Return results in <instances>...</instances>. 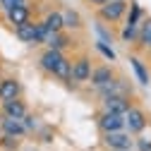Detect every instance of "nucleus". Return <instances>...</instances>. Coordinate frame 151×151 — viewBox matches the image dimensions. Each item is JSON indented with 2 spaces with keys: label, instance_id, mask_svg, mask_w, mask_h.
Masks as SVG:
<instances>
[{
  "label": "nucleus",
  "instance_id": "6ab92c4d",
  "mask_svg": "<svg viewBox=\"0 0 151 151\" xmlns=\"http://www.w3.org/2000/svg\"><path fill=\"white\" fill-rule=\"evenodd\" d=\"M149 41H151V17L142 19V24H139V36H137V43H139L144 50H146Z\"/></svg>",
  "mask_w": 151,
  "mask_h": 151
},
{
  "label": "nucleus",
  "instance_id": "412c9836",
  "mask_svg": "<svg viewBox=\"0 0 151 151\" xmlns=\"http://www.w3.org/2000/svg\"><path fill=\"white\" fill-rule=\"evenodd\" d=\"M120 36H122V41H125V43H132V41H137V36H139V24H137V27H134V24H125Z\"/></svg>",
  "mask_w": 151,
  "mask_h": 151
},
{
  "label": "nucleus",
  "instance_id": "bb28decb",
  "mask_svg": "<svg viewBox=\"0 0 151 151\" xmlns=\"http://www.w3.org/2000/svg\"><path fill=\"white\" fill-rule=\"evenodd\" d=\"M14 5H29V0H0V7L3 10H10Z\"/></svg>",
  "mask_w": 151,
  "mask_h": 151
},
{
  "label": "nucleus",
  "instance_id": "393cba45",
  "mask_svg": "<svg viewBox=\"0 0 151 151\" xmlns=\"http://www.w3.org/2000/svg\"><path fill=\"white\" fill-rule=\"evenodd\" d=\"M134 151H151V139H146V137L134 139Z\"/></svg>",
  "mask_w": 151,
  "mask_h": 151
},
{
  "label": "nucleus",
  "instance_id": "9b49d317",
  "mask_svg": "<svg viewBox=\"0 0 151 151\" xmlns=\"http://www.w3.org/2000/svg\"><path fill=\"white\" fill-rule=\"evenodd\" d=\"M0 110H3V115H7V118H17V120H22L27 113H29L22 99H12V101L0 103Z\"/></svg>",
  "mask_w": 151,
  "mask_h": 151
},
{
  "label": "nucleus",
  "instance_id": "0eeeda50",
  "mask_svg": "<svg viewBox=\"0 0 151 151\" xmlns=\"http://www.w3.org/2000/svg\"><path fill=\"white\" fill-rule=\"evenodd\" d=\"M129 106H132V103L127 101L125 93H106V96H103V110H113V113L125 115Z\"/></svg>",
  "mask_w": 151,
  "mask_h": 151
},
{
  "label": "nucleus",
  "instance_id": "39448f33",
  "mask_svg": "<svg viewBox=\"0 0 151 151\" xmlns=\"http://www.w3.org/2000/svg\"><path fill=\"white\" fill-rule=\"evenodd\" d=\"M91 72H93V65H91L89 55H79V58L72 60V82L74 84H86L91 79Z\"/></svg>",
  "mask_w": 151,
  "mask_h": 151
},
{
  "label": "nucleus",
  "instance_id": "4468645a",
  "mask_svg": "<svg viewBox=\"0 0 151 151\" xmlns=\"http://www.w3.org/2000/svg\"><path fill=\"white\" fill-rule=\"evenodd\" d=\"M14 36L19 39L22 43H34V46H39V41H36V22H24L19 27H14Z\"/></svg>",
  "mask_w": 151,
  "mask_h": 151
},
{
  "label": "nucleus",
  "instance_id": "7ed1b4c3",
  "mask_svg": "<svg viewBox=\"0 0 151 151\" xmlns=\"http://www.w3.org/2000/svg\"><path fill=\"white\" fill-rule=\"evenodd\" d=\"M103 146L110 149H134V134L127 129H115V132H103Z\"/></svg>",
  "mask_w": 151,
  "mask_h": 151
},
{
  "label": "nucleus",
  "instance_id": "aec40b11",
  "mask_svg": "<svg viewBox=\"0 0 151 151\" xmlns=\"http://www.w3.org/2000/svg\"><path fill=\"white\" fill-rule=\"evenodd\" d=\"M55 77L63 79V82H72V60L70 58L63 60V65L58 67V72H55Z\"/></svg>",
  "mask_w": 151,
  "mask_h": 151
},
{
  "label": "nucleus",
  "instance_id": "f3484780",
  "mask_svg": "<svg viewBox=\"0 0 151 151\" xmlns=\"http://www.w3.org/2000/svg\"><path fill=\"white\" fill-rule=\"evenodd\" d=\"M43 24H46L50 31H63V29H65V22H63V12H58V10L48 12V14L43 17Z\"/></svg>",
  "mask_w": 151,
  "mask_h": 151
},
{
  "label": "nucleus",
  "instance_id": "1a4fd4ad",
  "mask_svg": "<svg viewBox=\"0 0 151 151\" xmlns=\"http://www.w3.org/2000/svg\"><path fill=\"white\" fill-rule=\"evenodd\" d=\"M113 79H115V70H113L110 65H99V67H93V72H91V86H96V89H101V86H106V84H110Z\"/></svg>",
  "mask_w": 151,
  "mask_h": 151
},
{
  "label": "nucleus",
  "instance_id": "4be33fe9",
  "mask_svg": "<svg viewBox=\"0 0 151 151\" xmlns=\"http://www.w3.org/2000/svg\"><path fill=\"white\" fill-rule=\"evenodd\" d=\"M96 50H99V53L103 55V58H106L108 63H115V58H118V55H115V50H113V48H110V46H108L106 41H101V39L96 41Z\"/></svg>",
  "mask_w": 151,
  "mask_h": 151
},
{
  "label": "nucleus",
  "instance_id": "ddd939ff",
  "mask_svg": "<svg viewBox=\"0 0 151 151\" xmlns=\"http://www.w3.org/2000/svg\"><path fill=\"white\" fill-rule=\"evenodd\" d=\"M43 46L46 48H55V50H65L67 46H72V41H70V36L65 34V29L63 31H48Z\"/></svg>",
  "mask_w": 151,
  "mask_h": 151
},
{
  "label": "nucleus",
  "instance_id": "5701e85b",
  "mask_svg": "<svg viewBox=\"0 0 151 151\" xmlns=\"http://www.w3.org/2000/svg\"><path fill=\"white\" fill-rule=\"evenodd\" d=\"M17 137H10V134H3L0 137V149H5V151H14L17 149Z\"/></svg>",
  "mask_w": 151,
  "mask_h": 151
},
{
  "label": "nucleus",
  "instance_id": "dca6fc26",
  "mask_svg": "<svg viewBox=\"0 0 151 151\" xmlns=\"http://www.w3.org/2000/svg\"><path fill=\"white\" fill-rule=\"evenodd\" d=\"M63 22H65V29H72V31H79L84 27L79 12H74V10H63Z\"/></svg>",
  "mask_w": 151,
  "mask_h": 151
},
{
  "label": "nucleus",
  "instance_id": "2eb2a0df",
  "mask_svg": "<svg viewBox=\"0 0 151 151\" xmlns=\"http://www.w3.org/2000/svg\"><path fill=\"white\" fill-rule=\"evenodd\" d=\"M129 65H132V70H134V74H137V82H139L142 86H149V84H151V77H149L146 65H144L139 58H129Z\"/></svg>",
  "mask_w": 151,
  "mask_h": 151
},
{
  "label": "nucleus",
  "instance_id": "cd10ccee",
  "mask_svg": "<svg viewBox=\"0 0 151 151\" xmlns=\"http://www.w3.org/2000/svg\"><path fill=\"white\" fill-rule=\"evenodd\" d=\"M86 3H89L91 7H101V5H106V3H110V0H86Z\"/></svg>",
  "mask_w": 151,
  "mask_h": 151
},
{
  "label": "nucleus",
  "instance_id": "c85d7f7f",
  "mask_svg": "<svg viewBox=\"0 0 151 151\" xmlns=\"http://www.w3.org/2000/svg\"><path fill=\"white\" fill-rule=\"evenodd\" d=\"M110 151H134V149H110Z\"/></svg>",
  "mask_w": 151,
  "mask_h": 151
},
{
  "label": "nucleus",
  "instance_id": "423d86ee",
  "mask_svg": "<svg viewBox=\"0 0 151 151\" xmlns=\"http://www.w3.org/2000/svg\"><path fill=\"white\" fill-rule=\"evenodd\" d=\"M101 132H115V129H125V115L120 113H113V110H101V115L96 120Z\"/></svg>",
  "mask_w": 151,
  "mask_h": 151
},
{
  "label": "nucleus",
  "instance_id": "f8f14e48",
  "mask_svg": "<svg viewBox=\"0 0 151 151\" xmlns=\"http://www.w3.org/2000/svg\"><path fill=\"white\" fill-rule=\"evenodd\" d=\"M5 14H7V22H10L12 27H19V24H24V22L31 19V10H29V5H14V7L5 10Z\"/></svg>",
  "mask_w": 151,
  "mask_h": 151
},
{
  "label": "nucleus",
  "instance_id": "9d476101",
  "mask_svg": "<svg viewBox=\"0 0 151 151\" xmlns=\"http://www.w3.org/2000/svg\"><path fill=\"white\" fill-rule=\"evenodd\" d=\"M0 127H3V134L17 137V139L27 134L24 122H22V120H17V118H7V115H3V118H0Z\"/></svg>",
  "mask_w": 151,
  "mask_h": 151
},
{
  "label": "nucleus",
  "instance_id": "f03ea898",
  "mask_svg": "<svg viewBox=\"0 0 151 151\" xmlns=\"http://www.w3.org/2000/svg\"><path fill=\"white\" fill-rule=\"evenodd\" d=\"M146 125H149L146 113L142 108H137V106H129L127 113H125V129L129 132V134L137 137V134H142V132L146 129Z\"/></svg>",
  "mask_w": 151,
  "mask_h": 151
},
{
  "label": "nucleus",
  "instance_id": "f257e3e1",
  "mask_svg": "<svg viewBox=\"0 0 151 151\" xmlns=\"http://www.w3.org/2000/svg\"><path fill=\"white\" fill-rule=\"evenodd\" d=\"M127 7H129V0H110V3L99 7V19L108 22V24H115L127 14Z\"/></svg>",
  "mask_w": 151,
  "mask_h": 151
},
{
  "label": "nucleus",
  "instance_id": "b1692460",
  "mask_svg": "<svg viewBox=\"0 0 151 151\" xmlns=\"http://www.w3.org/2000/svg\"><path fill=\"white\" fill-rule=\"evenodd\" d=\"M22 122H24L27 132H34L36 127H39V120H36V115H31V113H27V115L22 118Z\"/></svg>",
  "mask_w": 151,
  "mask_h": 151
},
{
  "label": "nucleus",
  "instance_id": "c756f323",
  "mask_svg": "<svg viewBox=\"0 0 151 151\" xmlns=\"http://www.w3.org/2000/svg\"><path fill=\"white\" fill-rule=\"evenodd\" d=\"M0 137H3V127H0Z\"/></svg>",
  "mask_w": 151,
  "mask_h": 151
},
{
  "label": "nucleus",
  "instance_id": "6e6552de",
  "mask_svg": "<svg viewBox=\"0 0 151 151\" xmlns=\"http://www.w3.org/2000/svg\"><path fill=\"white\" fill-rule=\"evenodd\" d=\"M19 93H22V84L17 82L14 77L0 79V103L12 101V99H19Z\"/></svg>",
  "mask_w": 151,
  "mask_h": 151
},
{
  "label": "nucleus",
  "instance_id": "20e7f679",
  "mask_svg": "<svg viewBox=\"0 0 151 151\" xmlns=\"http://www.w3.org/2000/svg\"><path fill=\"white\" fill-rule=\"evenodd\" d=\"M63 60H65V53H63V50L46 48V50L41 53V58H39V67H41L46 74L55 77V72H58V67L63 65Z\"/></svg>",
  "mask_w": 151,
  "mask_h": 151
},
{
  "label": "nucleus",
  "instance_id": "a878e982",
  "mask_svg": "<svg viewBox=\"0 0 151 151\" xmlns=\"http://www.w3.org/2000/svg\"><path fill=\"white\" fill-rule=\"evenodd\" d=\"M93 29H96V34H99V39H101V41H106V43H110V31H108V29H106V27H103L101 22H99L96 27H93Z\"/></svg>",
  "mask_w": 151,
  "mask_h": 151
},
{
  "label": "nucleus",
  "instance_id": "a211bd4d",
  "mask_svg": "<svg viewBox=\"0 0 151 151\" xmlns=\"http://www.w3.org/2000/svg\"><path fill=\"white\" fill-rule=\"evenodd\" d=\"M142 19H144L142 5L132 0V3H129V7H127V19H125V24H134V27H137V24H142Z\"/></svg>",
  "mask_w": 151,
  "mask_h": 151
}]
</instances>
